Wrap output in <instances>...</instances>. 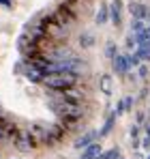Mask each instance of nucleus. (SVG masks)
<instances>
[{"mask_svg": "<svg viewBox=\"0 0 150 159\" xmlns=\"http://www.w3.org/2000/svg\"><path fill=\"white\" fill-rule=\"evenodd\" d=\"M99 159H120V148L114 146V148H109V151H103Z\"/></svg>", "mask_w": 150, "mask_h": 159, "instance_id": "15", "label": "nucleus"}, {"mask_svg": "<svg viewBox=\"0 0 150 159\" xmlns=\"http://www.w3.org/2000/svg\"><path fill=\"white\" fill-rule=\"evenodd\" d=\"M148 159H150V157H148Z\"/></svg>", "mask_w": 150, "mask_h": 159, "instance_id": "28", "label": "nucleus"}, {"mask_svg": "<svg viewBox=\"0 0 150 159\" xmlns=\"http://www.w3.org/2000/svg\"><path fill=\"white\" fill-rule=\"evenodd\" d=\"M116 118H118V116H116V112H112V114L107 116V120H105V125H103V129L99 131V138H105L107 133H109L112 129H114V125H116Z\"/></svg>", "mask_w": 150, "mask_h": 159, "instance_id": "12", "label": "nucleus"}, {"mask_svg": "<svg viewBox=\"0 0 150 159\" xmlns=\"http://www.w3.org/2000/svg\"><path fill=\"white\" fill-rule=\"evenodd\" d=\"M129 11H131L133 20H148V13H150V9L146 7V4L133 2V0H131V4H129Z\"/></svg>", "mask_w": 150, "mask_h": 159, "instance_id": "6", "label": "nucleus"}, {"mask_svg": "<svg viewBox=\"0 0 150 159\" xmlns=\"http://www.w3.org/2000/svg\"><path fill=\"white\" fill-rule=\"evenodd\" d=\"M97 138H99V133H97V131H86L82 138H77V140H75L73 146H75V148H82V151H84V148H88L90 144H95V140H97Z\"/></svg>", "mask_w": 150, "mask_h": 159, "instance_id": "7", "label": "nucleus"}, {"mask_svg": "<svg viewBox=\"0 0 150 159\" xmlns=\"http://www.w3.org/2000/svg\"><path fill=\"white\" fill-rule=\"evenodd\" d=\"M109 20L114 22L116 28L122 24V0H114L109 4Z\"/></svg>", "mask_w": 150, "mask_h": 159, "instance_id": "5", "label": "nucleus"}, {"mask_svg": "<svg viewBox=\"0 0 150 159\" xmlns=\"http://www.w3.org/2000/svg\"><path fill=\"white\" fill-rule=\"evenodd\" d=\"M24 75L30 80V82H37V84H41L43 78H45L43 71H39V69H34V67H28V65H26V69H24Z\"/></svg>", "mask_w": 150, "mask_h": 159, "instance_id": "11", "label": "nucleus"}, {"mask_svg": "<svg viewBox=\"0 0 150 159\" xmlns=\"http://www.w3.org/2000/svg\"><path fill=\"white\" fill-rule=\"evenodd\" d=\"M137 135H139V127L133 125V127H131V140H137Z\"/></svg>", "mask_w": 150, "mask_h": 159, "instance_id": "23", "label": "nucleus"}, {"mask_svg": "<svg viewBox=\"0 0 150 159\" xmlns=\"http://www.w3.org/2000/svg\"><path fill=\"white\" fill-rule=\"evenodd\" d=\"M114 112H116V116H122V114H125V106H122V101L116 106V110H114Z\"/></svg>", "mask_w": 150, "mask_h": 159, "instance_id": "24", "label": "nucleus"}, {"mask_svg": "<svg viewBox=\"0 0 150 159\" xmlns=\"http://www.w3.org/2000/svg\"><path fill=\"white\" fill-rule=\"evenodd\" d=\"M99 88L103 95H112V88H114V80H112V75L109 73H103L99 78Z\"/></svg>", "mask_w": 150, "mask_h": 159, "instance_id": "10", "label": "nucleus"}, {"mask_svg": "<svg viewBox=\"0 0 150 159\" xmlns=\"http://www.w3.org/2000/svg\"><path fill=\"white\" fill-rule=\"evenodd\" d=\"M45 88H50L54 93H64V90H71L77 84V73H50L45 75L41 82Z\"/></svg>", "mask_w": 150, "mask_h": 159, "instance_id": "1", "label": "nucleus"}, {"mask_svg": "<svg viewBox=\"0 0 150 159\" xmlns=\"http://www.w3.org/2000/svg\"><path fill=\"white\" fill-rule=\"evenodd\" d=\"M133 103H135V101H133V97H125V99H122L125 112H131V110H133Z\"/></svg>", "mask_w": 150, "mask_h": 159, "instance_id": "20", "label": "nucleus"}, {"mask_svg": "<svg viewBox=\"0 0 150 159\" xmlns=\"http://www.w3.org/2000/svg\"><path fill=\"white\" fill-rule=\"evenodd\" d=\"M13 144H15V148H17V151H22V153H28V151H32V148H37V146H39V144L34 142V138L28 133V129H26V131H20V135L15 138V142H13Z\"/></svg>", "mask_w": 150, "mask_h": 159, "instance_id": "2", "label": "nucleus"}, {"mask_svg": "<svg viewBox=\"0 0 150 159\" xmlns=\"http://www.w3.org/2000/svg\"><path fill=\"white\" fill-rule=\"evenodd\" d=\"M135 45H137V43H135V37H133V34H129V37H126V48L131 50V48H135Z\"/></svg>", "mask_w": 150, "mask_h": 159, "instance_id": "22", "label": "nucleus"}, {"mask_svg": "<svg viewBox=\"0 0 150 159\" xmlns=\"http://www.w3.org/2000/svg\"><path fill=\"white\" fill-rule=\"evenodd\" d=\"M0 4H4V7H11V0H0Z\"/></svg>", "mask_w": 150, "mask_h": 159, "instance_id": "26", "label": "nucleus"}, {"mask_svg": "<svg viewBox=\"0 0 150 159\" xmlns=\"http://www.w3.org/2000/svg\"><path fill=\"white\" fill-rule=\"evenodd\" d=\"M105 56H107V58H112V60L118 56V50H116V43H114V41H109V43L105 45Z\"/></svg>", "mask_w": 150, "mask_h": 159, "instance_id": "16", "label": "nucleus"}, {"mask_svg": "<svg viewBox=\"0 0 150 159\" xmlns=\"http://www.w3.org/2000/svg\"><path fill=\"white\" fill-rule=\"evenodd\" d=\"M137 73H139L142 80H146L148 78V67H146V65H139V67H137Z\"/></svg>", "mask_w": 150, "mask_h": 159, "instance_id": "21", "label": "nucleus"}, {"mask_svg": "<svg viewBox=\"0 0 150 159\" xmlns=\"http://www.w3.org/2000/svg\"><path fill=\"white\" fill-rule=\"evenodd\" d=\"M137 56H139V60H150V48H137Z\"/></svg>", "mask_w": 150, "mask_h": 159, "instance_id": "19", "label": "nucleus"}, {"mask_svg": "<svg viewBox=\"0 0 150 159\" xmlns=\"http://www.w3.org/2000/svg\"><path fill=\"white\" fill-rule=\"evenodd\" d=\"M28 133H30V135L34 138V142H37L39 146L47 142V125L34 123V125H30V127H28Z\"/></svg>", "mask_w": 150, "mask_h": 159, "instance_id": "4", "label": "nucleus"}, {"mask_svg": "<svg viewBox=\"0 0 150 159\" xmlns=\"http://www.w3.org/2000/svg\"><path fill=\"white\" fill-rule=\"evenodd\" d=\"M120 159H122V157H120Z\"/></svg>", "mask_w": 150, "mask_h": 159, "instance_id": "27", "label": "nucleus"}, {"mask_svg": "<svg viewBox=\"0 0 150 159\" xmlns=\"http://www.w3.org/2000/svg\"><path fill=\"white\" fill-rule=\"evenodd\" d=\"M79 45H82V48H92V45H95V37H92L90 32L79 34Z\"/></svg>", "mask_w": 150, "mask_h": 159, "instance_id": "14", "label": "nucleus"}, {"mask_svg": "<svg viewBox=\"0 0 150 159\" xmlns=\"http://www.w3.org/2000/svg\"><path fill=\"white\" fill-rule=\"evenodd\" d=\"M101 153H103V148H101V144H90L88 148H84L82 151V155H79V159H99Z\"/></svg>", "mask_w": 150, "mask_h": 159, "instance_id": "9", "label": "nucleus"}, {"mask_svg": "<svg viewBox=\"0 0 150 159\" xmlns=\"http://www.w3.org/2000/svg\"><path fill=\"white\" fill-rule=\"evenodd\" d=\"M126 60H129V67L131 69H137L139 65H142V60H139V56L133 52V54H126Z\"/></svg>", "mask_w": 150, "mask_h": 159, "instance_id": "17", "label": "nucleus"}, {"mask_svg": "<svg viewBox=\"0 0 150 159\" xmlns=\"http://www.w3.org/2000/svg\"><path fill=\"white\" fill-rule=\"evenodd\" d=\"M146 28V24H144V20H131V32H142Z\"/></svg>", "mask_w": 150, "mask_h": 159, "instance_id": "18", "label": "nucleus"}, {"mask_svg": "<svg viewBox=\"0 0 150 159\" xmlns=\"http://www.w3.org/2000/svg\"><path fill=\"white\" fill-rule=\"evenodd\" d=\"M109 20V7L107 4H101V9H99V13H97V24H105Z\"/></svg>", "mask_w": 150, "mask_h": 159, "instance_id": "13", "label": "nucleus"}, {"mask_svg": "<svg viewBox=\"0 0 150 159\" xmlns=\"http://www.w3.org/2000/svg\"><path fill=\"white\" fill-rule=\"evenodd\" d=\"M142 146H144V148H148V151H150V138H144V142H142Z\"/></svg>", "mask_w": 150, "mask_h": 159, "instance_id": "25", "label": "nucleus"}, {"mask_svg": "<svg viewBox=\"0 0 150 159\" xmlns=\"http://www.w3.org/2000/svg\"><path fill=\"white\" fill-rule=\"evenodd\" d=\"M112 67H114V71H116L118 75H126V73H129V69H131V67H129L126 56H120V54L112 60Z\"/></svg>", "mask_w": 150, "mask_h": 159, "instance_id": "8", "label": "nucleus"}, {"mask_svg": "<svg viewBox=\"0 0 150 159\" xmlns=\"http://www.w3.org/2000/svg\"><path fill=\"white\" fill-rule=\"evenodd\" d=\"M64 135H67V129H64L60 123H56V125H47V142H45V146H54V144L62 142Z\"/></svg>", "mask_w": 150, "mask_h": 159, "instance_id": "3", "label": "nucleus"}]
</instances>
